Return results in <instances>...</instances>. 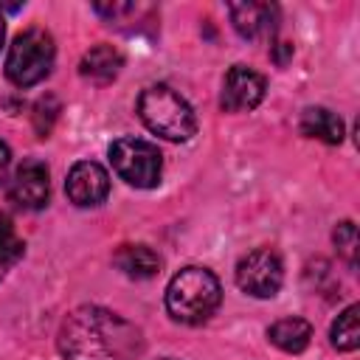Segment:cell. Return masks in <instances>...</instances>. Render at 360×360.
Returning a JSON list of instances; mask_svg holds the SVG:
<instances>
[{
	"instance_id": "4fadbf2b",
	"label": "cell",
	"mask_w": 360,
	"mask_h": 360,
	"mask_svg": "<svg viewBox=\"0 0 360 360\" xmlns=\"http://www.w3.org/2000/svg\"><path fill=\"white\" fill-rule=\"evenodd\" d=\"M298 127L307 138H318L323 143H340L343 141V121L326 107H307L301 112Z\"/></svg>"
},
{
	"instance_id": "30bf717a",
	"label": "cell",
	"mask_w": 360,
	"mask_h": 360,
	"mask_svg": "<svg viewBox=\"0 0 360 360\" xmlns=\"http://www.w3.org/2000/svg\"><path fill=\"white\" fill-rule=\"evenodd\" d=\"M228 14H231V22L233 28L248 37V39H256L262 34H270L276 28V6L270 3H231L228 6Z\"/></svg>"
},
{
	"instance_id": "277c9868",
	"label": "cell",
	"mask_w": 360,
	"mask_h": 360,
	"mask_svg": "<svg viewBox=\"0 0 360 360\" xmlns=\"http://www.w3.org/2000/svg\"><path fill=\"white\" fill-rule=\"evenodd\" d=\"M56 59V48L48 31L42 28H28L14 37L8 56H6V76L17 87H31L39 84Z\"/></svg>"
},
{
	"instance_id": "7a4b0ae2",
	"label": "cell",
	"mask_w": 360,
	"mask_h": 360,
	"mask_svg": "<svg viewBox=\"0 0 360 360\" xmlns=\"http://www.w3.org/2000/svg\"><path fill=\"white\" fill-rule=\"evenodd\" d=\"M222 301L219 278L208 267H183L166 287V309L174 321L197 326L208 321Z\"/></svg>"
},
{
	"instance_id": "ffe728a7",
	"label": "cell",
	"mask_w": 360,
	"mask_h": 360,
	"mask_svg": "<svg viewBox=\"0 0 360 360\" xmlns=\"http://www.w3.org/2000/svg\"><path fill=\"white\" fill-rule=\"evenodd\" d=\"M163 360H172V357H163Z\"/></svg>"
},
{
	"instance_id": "9c48e42d",
	"label": "cell",
	"mask_w": 360,
	"mask_h": 360,
	"mask_svg": "<svg viewBox=\"0 0 360 360\" xmlns=\"http://www.w3.org/2000/svg\"><path fill=\"white\" fill-rule=\"evenodd\" d=\"M264 98V76L245 65H233L222 79V96L219 104L228 112H245L253 110Z\"/></svg>"
},
{
	"instance_id": "7c38bea8",
	"label": "cell",
	"mask_w": 360,
	"mask_h": 360,
	"mask_svg": "<svg viewBox=\"0 0 360 360\" xmlns=\"http://www.w3.org/2000/svg\"><path fill=\"white\" fill-rule=\"evenodd\" d=\"M115 267L129 278H152L160 270V256L149 245H121L112 256Z\"/></svg>"
},
{
	"instance_id": "ac0fdd59",
	"label": "cell",
	"mask_w": 360,
	"mask_h": 360,
	"mask_svg": "<svg viewBox=\"0 0 360 360\" xmlns=\"http://www.w3.org/2000/svg\"><path fill=\"white\" fill-rule=\"evenodd\" d=\"M8 166H11V149L0 141V186L8 180Z\"/></svg>"
},
{
	"instance_id": "2e32d148",
	"label": "cell",
	"mask_w": 360,
	"mask_h": 360,
	"mask_svg": "<svg viewBox=\"0 0 360 360\" xmlns=\"http://www.w3.org/2000/svg\"><path fill=\"white\" fill-rule=\"evenodd\" d=\"M22 253H25V245H22V239L17 236L11 219H8L6 214H0V281H3V276L22 259Z\"/></svg>"
},
{
	"instance_id": "52a82bcc",
	"label": "cell",
	"mask_w": 360,
	"mask_h": 360,
	"mask_svg": "<svg viewBox=\"0 0 360 360\" xmlns=\"http://www.w3.org/2000/svg\"><path fill=\"white\" fill-rule=\"evenodd\" d=\"M48 197H51L48 166L37 158L22 160L8 180V200L22 211H39L48 205Z\"/></svg>"
},
{
	"instance_id": "6da1fadb",
	"label": "cell",
	"mask_w": 360,
	"mask_h": 360,
	"mask_svg": "<svg viewBox=\"0 0 360 360\" xmlns=\"http://www.w3.org/2000/svg\"><path fill=\"white\" fill-rule=\"evenodd\" d=\"M65 360H138L143 338L135 323L104 307L73 309L59 329Z\"/></svg>"
},
{
	"instance_id": "9a60e30c",
	"label": "cell",
	"mask_w": 360,
	"mask_h": 360,
	"mask_svg": "<svg viewBox=\"0 0 360 360\" xmlns=\"http://www.w3.org/2000/svg\"><path fill=\"white\" fill-rule=\"evenodd\" d=\"M329 340L338 352H354L360 346V307H346L329 329Z\"/></svg>"
},
{
	"instance_id": "5bb4252c",
	"label": "cell",
	"mask_w": 360,
	"mask_h": 360,
	"mask_svg": "<svg viewBox=\"0 0 360 360\" xmlns=\"http://www.w3.org/2000/svg\"><path fill=\"white\" fill-rule=\"evenodd\" d=\"M267 338L273 346H278L281 352H290V354H298L309 346V338H312V326L309 321L304 318H281L276 321L270 329H267Z\"/></svg>"
},
{
	"instance_id": "8fae6325",
	"label": "cell",
	"mask_w": 360,
	"mask_h": 360,
	"mask_svg": "<svg viewBox=\"0 0 360 360\" xmlns=\"http://www.w3.org/2000/svg\"><path fill=\"white\" fill-rule=\"evenodd\" d=\"M121 68H124V56H121V51L112 48V45H107V42L93 45V48L82 56V62H79V73H82L84 79L96 82V84H107V82H112V79L121 73Z\"/></svg>"
},
{
	"instance_id": "d6986e66",
	"label": "cell",
	"mask_w": 360,
	"mask_h": 360,
	"mask_svg": "<svg viewBox=\"0 0 360 360\" xmlns=\"http://www.w3.org/2000/svg\"><path fill=\"white\" fill-rule=\"evenodd\" d=\"M3 39H6V22H3V14H0V48H3Z\"/></svg>"
},
{
	"instance_id": "5b68a950",
	"label": "cell",
	"mask_w": 360,
	"mask_h": 360,
	"mask_svg": "<svg viewBox=\"0 0 360 360\" xmlns=\"http://www.w3.org/2000/svg\"><path fill=\"white\" fill-rule=\"evenodd\" d=\"M110 163L115 174L135 188H155L163 174V155L155 143L141 138H118L110 143Z\"/></svg>"
},
{
	"instance_id": "ba28073f",
	"label": "cell",
	"mask_w": 360,
	"mask_h": 360,
	"mask_svg": "<svg viewBox=\"0 0 360 360\" xmlns=\"http://www.w3.org/2000/svg\"><path fill=\"white\" fill-rule=\"evenodd\" d=\"M65 191H68V200L73 205L93 208V205H98V202L107 200V194H110V174L96 160H79L68 172Z\"/></svg>"
},
{
	"instance_id": "e0dca14e",
	"label": "cell",
	"mask_w": 360,
	"mask_h": 360,
	"mask_svg": "<svg viewBox=\"0 0 360 360\" xmlns=\"http://www.w3.org/2000/svg\"><path fill=\"white\" fill-rule=\"evenodd\" d=\"M335 245L354 264V250H357V228H354V222H340L335 228Z\"/></svg>"
},
{
	"instance_id": "8992f818",
	"label": "cell",
	"mask_w": 360,
	"mask_h": 360,
	"mask_svg": "<svg viewBox=\"0 0 360 360\" xmlns=\"http://www.w3.org/2000/svg\"><path fill=\"white\" fill-rule=\"evenodd\" d=\"M284 281V264L276 250L270 248H256L245 253L236 264V284L242 292L253 298H273L281 290Z\"/></svg>"
},
{
	"instance_id": "3957f363",
	"label": "cell",
	"mask_w": 360,
	"mask_h": 360,
	"mask_svg": "<svg viewBox=\"0 0 360 360\" xmlns=\"http://www.w3.org/2000/svg\"><path fill=\"white\" fill-rule=\"evenodd\" d=\"M138 115L146 129L166 141H188L197 132V115L191 104L169 84H149L138 96Z\"/></svg>"
}]
</instances>
